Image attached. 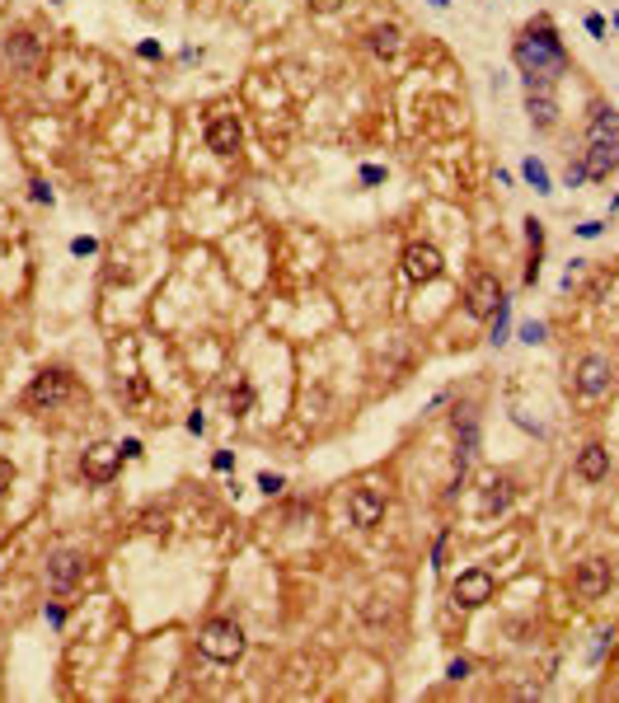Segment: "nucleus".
Here are the masks:
<instances>
[{
	"instance_id": "1",
	"label": "nucleus",
	"mask_w": 619,
	"mask_h": 703,
	"mask_svg": "<svg viewBox=\"0 0 619 703\" xmlns=\"http://www.w3.org/2000/svg\"><path fill=\"white\" fill-rule=\"evenodd\" d=\"M516 66L526 71L530 80H553L563 66H568V52H563L558 33H553V28H530V33L516 43Z\"/></svg>"
},
{
	"instance_id": "2",
	"label": "nucleus",
	"mask_w": 619,
	"mask_h": 703,
	"mask_svg": "<svg viewBox=\"0 0 619 703\" xmlns=\"http://www.w3.org/2000/svg\"><path fill=\"white\" fill-rule=\"evenodd\" d=\"M582 169H586V179H605L610 169H619V113L615 108H596Z\"/></svg>"
},
{
	"instance_id": "3",
	"label": "nucleus",
	"mask_w": 619,
	"mask_h": 703,
	"mask_svg": "<svg viewBox=\"0 0 619 703\" xmlns=\"http://www.w3.org/2000/svg\"><path fill=\"white\" fill-rule=\"evenodd\" d=\"M197 652H202L207 661L230 666V661L244 657V628H239L235 619H212V624L202 628V637H197Z\"/></svg>"
},
{
	"instance_id": "4",
	"label": "nucleus",
	"mask_w": 619,
	"mask_h": 703,
	"mask_svg": "<svg viewBox=\"0 0 619 703\" xmlns=\"http://www.w3.org/2000/svg\"><path fill=\"white\" fill-rule=\"evenodd\" d=\"M76 399V380L66 375V370H43V375L28 385V403L33 408H56V403Z\"/></svg>"
},
{
	"instance_id": "5",
	"label": "nucleus",
	"mask_w": 619,
	"mask_h": 703,
	"mask_svg": "<svg viewBox=\"0 0 619 703\" xmlns=\"http://www.w3.org/2000/svg\"><path fill=\"white\" fill-rule=\"evenodd\" d=\"M610 385H615L610 357H600V352L582 357V366H577V394H582V399H600V394H610Z\"/></svg>"
},
{
	"instance_id": "6",
	"label": "nucleus",
	"mask_w": 619,
	"mask_h": 703,
	"mask_svg": "<svg viewBox=\"0 0 619 703\" xmlns=\"http://www.w3.org/2000/svg\"><path fill=\"white\" fill-rule=\"evenodd\" d=\"M464 301H469V314H497V305H502L506 296H502L493 272H474L469 286H464Z\"/></svg>"
},
{
	"instance_id": "7",
	"label": "nucleus",
	"mask_w": 619,
	"mask_h": 703,
	"mask_svg": "<svg viewBox=\"0 0 619 703\" xmlns=\"http://www.w3.org/2000/svg\"><path fill=\"white\" fill-rule=\"evenodd\" d=\"M493 600V577H488L484 568H469L455 577V605H464V610H479V605Z\"/></svg>"
},
{
	"instance_id": "8",
	"label": "nucleus",
	"mask_w": 619,
	"mask_h": 703,
	"mask_svg": "<svg viewBox=\"0 0 619 703\" xmlns=\"http://www.w3.org/2000/svg\"><path fill=\"white\" fill-rule=\"evenodd\" d=\"M573 591L582 595V600H600V595L610 591V563H600V558H586L582 568L573 572Z\"/></svg>"
},
{
	"instance_id": "9",
	"label": "nucleus",
	"mask_w": 619,
	"mask_h": 703,
	"mask_svg": "<svg viewBox=\"0 0 619 703\" xmlns=\"http://www.w3.org/2000/svg\"><path fill=\"white\" fill-rule=\"evenodd\" d=\"M118 464H123V446H90L85 450V479L90 483H108L113 474H118Z\"/></svg>"
},
{
	"instance_id": "10",
	"label": "nucleus",
	"mask_w": 619,
	"mask_h": 703,
	"mask_svg": "<svg viewBox=\"0 0 619 703\" xmlns=\"http://www.w3.org/2000/svg\"><path fill=\"white\" fill-rule=\"evenodd\" d=\"M404 272L413 281H437L441 277V254L432 244H408L404 249Z\"/></svg>"
},
{
	"instance_id": "11",
	"label": "nucleus",
	"mask_w": 619,
	"mask_h": 703,
	"mask_svg": "<svg viewBox=\"0 0 619 703\" xmlns=\"http://www.w3.org/2000/svg\"><path fill=\"white\" fill-rule=\"evenodd\" d=\"M549 85H553V80H530V123L540 127V132L558 123V103H553Z\"/></svg>"
},
{
	"instance_id": "12",
	"label": "nucleus",
	"mask_w": 619,
	"mask_h": 703,
	"mask_svg": "<svg viewBox=\"0 0 619 703\" xmlns=\"http://www.w3.org/2000/svg\"><path fill=\"white\" fill-rule=\"evenodd\" d=\"M207 145H212L216 155H235V150H239V123H235V113H216L212 127H207Z\"/></svg>"
},
{
	"instance_id": "13",
	"label": "nucleus",
	"mask_w": 619,
	"mask_h": 703,
	"mask_svg": "<svg viewBox=\"0 0 619 703\" xmlns=\"http://www.w3.org/2000/svg\"><path fill=\"white\" fill-rule=\"evenodd\" d=\"M348 511H352V525H375L385 516V492L380 488H357Z\"/></svg>"
},
{
	"instance_id": "14",
	"label": "nucleus",
	"mask_w": 619,
	"mask_h": 703,
	"mask_svg": "<svg viewBox=\"0 0 619 703\" xmlns=\"http://www.w3.org/2000/svg\"><path fill=\"white\" fill-rule=\"evenodd\" d=\"M80 572H85V558H80V553H56V558L47 563V586H52V591H71L80 581Z\"/></svg>"
},
{
	"instance_id": "15",
	"label": "nucleus",
	"mask_w": 619,
	"mask_h": 703,
	"mask_svg": "<svg viewBox=\"0 0 619 703\" xmlns=\"http://www.w3.org/2000/svg\"><path fill=\"white\" fill-rule=\"evenodd\" d=\"M577 474H582V479H591V483L605 479V474H610V450H605V446H586L582 455H577Z\"/></svg>"
},
{
	"instance_id": "16",
	"label": "nucleus",
	"mask_w": 619,
	"mask_h": 703,
	"mask_svg": "<svg viewBox=\"0 0 619 703\" xmlns=\"http://www.w3.org/2000/svg\"><path fill=\"white\" fill-rule=\"evenodd\" d=\"M526 244H530V263H526V286L540 281V249H544V225L530 216L526 221Z\"/></svg>"
},
{
	"instance_id": "17",
	"label": "nucleus",
	"mask_w": 619,
	"mask_h": 703,
	"mask_svg": "<svg viewBox=\"0 0 619 703\" xmlns=\"http://www.w3.org/2000/svg\"><path fill=\"white\" fill-rule=\"evenodd\" d=\"M455 436H460V455H474V446H479V417H474V408L455 413Z\"/></svg>"
},
{
	"instance_id": "18",
	"label": "nucleus",
	"mask_w": 619,
	"mask_h": 703,
	"mask_svg": "<svg viewBox=\"0 0 619 703\" xmlns=\"http://www.w3.org/2000/svg\"><path fill=\"white\" fill-rule=\"evenodd\" d=\"M5 56H10L14 66H33V56H38V38H33V33H14L10 43H5Z\"/></svg>"
},
{
	"instance_id": "19",
	"label": "nucleus",
	"mask_w": 619,
	"mask_h": 703,
	"mask_svg": "<svg viewBox=\"0 0 619 703\" xmlns=\"http://www.w3.org/2000/svg\"><path fill=\"white\" fill-rule=\"evenodd\" d=\"M399 47H404V38H399V28H394V24L371 28V52H375V56H399Z\"/></svg>"
},
{
	"instance_id": "20",
	"label": "nucleus",
	"mask_w": 619,
	"mask_h": 703,
	"mask_svg": "<svg viewBox=\"0 0 619 703\" xmlns=\"http://www.w3.org/2000/svg\"><path fill=\"white\" fill-rule=\"evenodd\" d=\"M521 174H526V183H530L535 192H540V197H544V192H553V183H549V169H544L540 160H526V165H521Z\"/></svg>"
},
{
	"instance_id": "21",
	"label": "nucleus",
	"mask_w": 619,
	"mask_h": 703,
	"mask_svg": "<svg viewBox=\"0 0 619 703\" xmlns=\"http://www.w3.org/2000/svg\"><path fill=\"white\" fill-rule=\"evenodd\" d=\"M506 333H511V305H497V319H493V343H506Z\"/></svg>"
},
{
	"instance_id": "22",
	"label": "nucleus",
	"mask_w": 619,
	"mask_h": 703,
	"mask_svg": "<svg viewBox=\"0 0 619 703\" xmlns=\"http://www.w3.org/2000/svg\"><path fill=\"white\" fill-rule=\"evenodd\" d=\"M521 338H526L530 347H535V343H544V324H540V319H530V324H521Z\"/></svg>"
},
{
	"instance_id": "23",
	"label": "nucleus",
	"mask_w": 619,
	"mask_h": 703,
	"mask_svg": "<svg viewBox=\"0 0 619 703\" xmlns=\"http://www.w3.org/2000/svg\"><path fill=\"white\" fill-rule=\"evenodd\" d=\"M464 675H469V661H464V657H455V661L446 666V680H464Z\"/></svg>"
},
{
	"instance_id": "24",
	"label": "nucleus",
	"mask_w": 619,
	"mask_h": 703,
	"mask_svg": "<svg viewBox=\"0 0 619 703\" xmlns=\"http://www.w3.org/2000/svg\"><path fill=\"white\" fill-rule=\"evenodd\" d=\"M610 642H615V628H605V633H600V642L591 647V661H600V657H605V647H610Z\"/></svg>"
},
{
	"instance_id": "25",
	"label": "nucleus",
	"mask_w": 619,
	"mask_h": 703,
	"mask_svg": "<svg viewBox=\"0 0 619 703\" xmlns=\"http://www.w3.org/2000/svg\"><path fill=\"white\" fill-rule=\"evenodd\" d=\"M586 33H591V38H605V19H600V14H586Z\"/></svg>"
},
{
	"instance_id": "26",
	"label": "nucleus",
	"mask_w": 619,
	"mask_h": 703,
	"mask_svg": "<svg viewBox=\"0 0 619 703\" xmlns=\"http://www.w3.org/2000/svg\"><path fill=\"white\" fill-rule=\"evenodd\" d=\"M305 5H310V10H315V14H333L338 5H343V0H305Z\"/></svg>"
},
{
	"instance_id": "27",
	"label": "nucleus",
	"mask_w": 619,
	"mask_h": 703,
	"mask_svg": "<svg viewBox=\"0 0 619 703\" xmlns=\"http://www.w3.org/2000/svg\"><path fill=\"white\" fill-rule=\"evenodd\" d=\"M259 488L272 497V492H281V479H277V474H259Z\"/></svg>"
},
{
	"instance_id": "28",
	"label": "nucleus",
	"mask_w": 619,
	"mask_h": 703,
	"mask_svg": "<svg viewBox=\"0 0 619 703\" xmlns=\"http://www.w3.org/2000/svg\"><path fill=\"white\" fill-rule=\"evenodd\" d=\"M10 483H14V464H10V459H0V492L10 488Z\"/></svg>"
},
{
	"instance_id": "29",
	"label": "nucleus",
	"mask_w": 619,
	"mask_h": 703,
	"mask_svg": "<svg viewBox=\"0 0 619 703\" xmlns=\"http://www.w3.org/2000/svg\"><path fill=\"white\" fill-rule=\"evenodd\" d=\"M582 179H586V169L582 165H568V188H577Z\"/></svg>"
},
{
	"instance_id": "30",
	"label": "nucleus",
	"mask_w": 619,
	"mask_h": 703,
	"mask_svg": "<svg viewBox=\"0 0 619 703\" xmlns=\"http://www.w3.org/2000/svg\"><path fill=\"white\" fill-rule=\"evenodd\" d=\"M577 234H582V239H596V234H600V221H586V225H577Z\"/></svg>"
},
{
	"instance_id": "31",
	"label": "nucleus",
	"mask_w": 619,
	"mask_h": 703,
	"mask_svg": "<svg viewBox=\"0 0 619 703\" xmlns=\"http://www.w3.org/2000/svg\"><path fill=\"white\" fill-rule=\"evenodd\" d=\"M615 28H619V14H615Z\"/></svg>"
}]
</instances>
